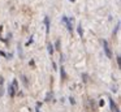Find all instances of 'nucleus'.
Listing matches in <instances>:
<instances>
[{"instance_id":"f257e3e1","label":"nucleus","mask_w":121,"mask_h":112,"mask_svg":"<svg viewBox=\"0 0 121 112\" xmlns=\"http://www.w3.org/2000/svg\"><path fill=\"white\" fill-rule=\"evenodd\" d=\"M17 89H18V86H17V81L14 80L13 82L9 85V90H8V93H9V95L11 96H14L16 95V91H17Z\"/></svg>"},{"instance_id":"f03ea898","label":"nucleus","mask_w":121,"mask_h":112,"mask_svg":"<svg viewBox=\"0 0 121 112\" xmlns=\"http://www.w3.org/2000/svg\"><path fill=\"white\" fill-rule=\"evenodd\" d=\"M103 48H104V52H105V55H107V57H112V52H111L109 47H108L107 40H103Z\"/></svg>"},{"instance_id":"7ed1b4c3","label":"nucleus","mask_w":121,"mask_h":112,"mask_svg":"<svg viewBox=\"0 0 121 112\" xmlns=\"http://www.w3.org/2000/svg\"><path fill=\"white\" fill-rule=\"evenodd\" d=\"M61 21H63V23L64 25L66 26V27H68V30H72V23H70V21L68 20V17H66V16H63V18H61Z\"/></svg>"},{"instance_id":"20e7f679","label":"nucleus","mask_w":121,"mask_h":112,"mask_svg":"<svg viewBox=\"0 0 121 112\" xmlns=\"http://www.w3.org/2000/svg\"><path fill=\"white\" fill-rule=\"evenodd\" d=\"M77 31H78L79 36H82V35H83V31H82V26H81V25H78V27H77Z\"/></svg>"},{"instance_id":"39448f33","label":"nucleus","mask_w":121,"mask_h":112,"mask_svg":"<svg viewBox=\"0 0 121 112\" xmlns=\"http://www.w3.org/2000/svg\"><path fill=\"white\" fill-rule=\"evenodd\" d=\"M44 22H46V25H47V33H48V31H50V20H48V17H46Z\"/></svg>"},{"instance_id":"423d86ee","label":"nucleus","mask_w":121,"mask_h":112,"mask_svg":"<svg viewBox=\"0 0 121 112\" xmlns=\"http://www.w3.org/2000/svg\"><path fill=\"white\" fill-rule=\"evenodd\" d=\"M48 52H50V54H53V47H52V44H48Z\"/></svg>"},{"instance_id":"0eeeda50","label":"nucleus","mask_w":121,"mask_h":112,"mask_svg":"<svg viewBox=\"0 0 121 112\" xmlns=\"http://www.w3.org/2000/svg\"><path fill=\"white\" fill-rule=\"evenodd\" d=\"M61 78H65V72H64V68H61Z\"/></svg>"},{"instance_id":"6e6552de","label":"nucleus","mask_w":121,"mask_h":112,"mask_svg":"<svg viewBox=\"0 0 121 112\" xmlns=\"http://www.w3.org/2000/svg\"><path fill=\"white\" fill-rule=\"evenodd\" d=\"M37 112H40V111H39V109H37Z\"/></svg>"},{"instance_id":"1a4fd4ad","label":"nucleus","mask_w":121,"mask_h":112,"mask_svg":"<svg viewBox=\"0 0 121 112\" xmlns=\"http://www.w3.org/2000/svg\"><path fill=\"white\" fill-rule=\"evenodd\" d=\"M70 1H74V0H70Z\"/></svg>"}]
</instances>
